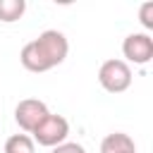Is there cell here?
Wrapping results in <instances>:
<instances>
[{
  "instance_id": "obj_3",
  "label": "cell",
  "mask_w": 153,
  "mask_h": 153,
  "mask_svg": "<svg viewBox=\"0 0 153 153\" xmlns=\"http://www.w3.org/2000/svg\"><path fill=\"white\" fill-rule=\"evenodd\" d=\"M31 134H33L31 136L33 143L45 146V148H55V146H60V143L67 141V136H69V122L62 115H53L50 112Z\"/></svg>"
},
{
  "instance_id": "obj_7",
  "label": "cell",
  "mask_w": 153,
  "mask_h": 153,
  "mask_svg": "<svg viewBox=\"0 0 153 153\" xmlns=\"http://www.w3.org/2000/svg\"><path fill=\"white\" fill-rule=\"evenodd\" d=\"M26 12V0H0V22L12 24Z\"/></svg>"
},
{
  "instance_id": "obj_10",
  "label": "cell",
  "mask_w": 153,
  "mask_h": 153,
  "mask_svg": "<svg viewBox=\"0 0 153 153\" xmlns=\"http://www.w3.org/2000/svg\"><path fill=\"white\" fill-rule=\"evenodd\" d=\"M50 153H86V148L81 143H76V141H65V143L55 146Z\"/></svg>"
},
{
  "instance_id": "obj_6",
  "label": "cell",
  "mask_w": 153,
  "mask_h": 153,
  "mask_svg": "<svg viewBox=\"0 0 153 153\" xmlns=\"http://www.w3.org/2000/svg\"><path fill=\"white\" fill-rule=\"evenodd\" d=\"M100 153H136V143L124 131H112L100 141Z\"/></svg>"
},
{
  "instance_id": "obj_2",
  "label": "cell",
  "mask_w": 153,
  "mask_h": 153,
  "mask_svg": "<svg viewBox=\"0 0 153 153\" xmlns=\"http://www.w3.org/2000/svg\"><path fill=\"white\" fill-rule=\"evenodd\" d=\"M131 79H134L131 67L124 60H117V57L105 60L100 65V69H98V84L108 93H122V91H127L131 86Z\"/></svg>"
},
{
  "instance_id": "obj_8",
  "label": "cell",
  "mask_w": 153,
  "mask_h": 153,
  "mask_svg": "<svg viewBox=\"0 0 153 153\" xmlns=\"http://www.w3.org/2000/svg\"><path fill=\"white\" fill-rule=\"evenodd\" d=\"M5 153H36V143L29 134H12L5 141Z\"/></svg>"
},
{
  "instance_id": "obj_5",
  "label": "cell",
  "mask_w": 153,
  "mask_h": 153,
  "mask_svg": "<svg viewBox=\"0 0 153 153\" xmlns=\"http://www.w3.org/2000/svg\"><path fill=\"white\" fill-rule=\"evenodd\" d=\"M122 55H124V62L129 65H148L151 57H153V38L146 33V31H139V33H129L124 41H122Z\"/></svg>"
},
{
  "instance_id": "obj_9",
  "label": "cell",
  "mask_w": 153,
  "mask_h": 153,
  "mask_svg": "<svg viewBox=\"0 0 153 153\" xmlns=\"http://www.w3.org/2000/svg\"><path fill=\"white\" fill-rule=\"evenodd\" d=\"M139 19H141L143 29H153V2H143L139 7Z\"/></svg>"
},
{
  "instance_id": "obj_1",
  "label": "cell",
  "mask_w": 153,
  "mask_h": 153,
  "mask_svg": "<svg viewBox=\"0 0 153 153\" xmlns=\"http://www.w3.org/2000/svg\"><path fill=\"white\" fill-rule=\"evenodd\" d=\"M67 53H69L67 36L57 29H48L22 48L19 62H22L24 69H29L33 74H41V72H48V69L62 65Z\"/></svg>"
},
{
  "instance_id": "obj_4",
  "label": "cell",
  "mask_w": 153,
  "mask_h": 153,
  "mask_svg": "<svg viewBox=\"0 0 153 153\" xmlns=\"http://www.w3.org/2000/svg\"><path fill=\"white\" fill-rule=\"evenodd\" d=\"M48 115H50L48 105H45L43 100H38V98H24V100H19L17 108H14V120H17L19 129L26 131V134H31Z\"/></svg>"
}]
</instances>
